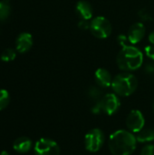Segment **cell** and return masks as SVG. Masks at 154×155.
<instances>
[{"mask_svg":"<svg viewBox=\"0 0 154 155\" xmlns=\"http://www.w3.org/2000/svg\"><path fill=\"white\" fill-rule=\"evenodd\" d=\"M136 137L128 131L119 130L109 138V150L113 155H131L136 149Z\"/></svg>","mask_w":154,"mask_h":155,"instance_id":"6da1fadb","label":"cell"},{"mask_svg":"<svg viewBox=\"0 0 154 155\" xmlns=\"http://www.w3.org/2000/svg\"><path fill=\"white\" fill-rule=\"evenodd\" d=\"M116 62L118 67L124 72L135 71L143 65V54L139 48L129 45L119 52Z\"/></svg>","mask_w":154,"mask_h":155,"instance_id":"7a4b0ae2","label":"cell"},{"mask_svg":"<svg viewBox=\"0 0 154 155\" xmlns=\"http://www.w3.org/2000/svg\"><path fill=\"white\" fill-rule=\"evenodd\" d=\"M138 87V80L134 74L125 72L117 74L112 83L114 93L120 96H129L133 94Z\"/></svg>","mask_w":154,"mask_h":155,"instance_id":"3957f363","label":"cell"},{"mask_svg":"<svg viewBox=\"0 0 154 155\" xmlns=\"http://www.w3.org/2000/svg\"><path fill=\"white\" fill-rule=\"evenodd\" d=\"M90 31L96 38L105 39L112 34V25L103 16H96L91 21Z\"/></svg>","mask_w":154,"mask_h":155,"instance_id":"277c9868","label":"cell"},{"mask_svg":"<svg viewBox=\"0 0 154 155\" xmlns=\"http://www.w3.org/2000/svg\"><path fill=\"white\" fill-rule=\"evenodd\" d=\"M104 143V134L102 130L94 128L90 130L84 136L85 149L90 153L98 152Z\"/></svg>","mask_w":154,"mask_h":155,"instance_id":"5b68a950","label":"cell"},{"mask_svg":"<svg viewBox=\"0 0 154 155\" xmlns=\"http://www.w3.org/2000/svg\"><path fill=\"white\" fill-rule=\"evenodd\" d=\"M35 155H59L60 147L56 142L48 138H41L34 144Z\"/></svg>","mask_w":154,"mask_h":155,"instance_id":"8992f818","label":"cell"},{"mask_svg":"<svg viewBox=\"0 0 154 155\" xmlns=\"http://www.w3.org/2000/svg\"><path fill=\"white\" fill-rule=\"evenodd\" d=\"M101 111L107 115H113L119 110L121 102L115 94H107L99 101Z\"/></svg>","mask_w":154,"mask_h":155,"instance_id":"52a82bcc","label":"cell"},{"mask_svg":"<svg viewBox=\"0 0 154 155\" xmlns=\"http://www.w3.org/2000/svg\"><path fill=\"white\" fill-rule=\"evenodd\" d=\"M144 117L141 111L139 110H133L130 112L126 118V126L130 132L133 133H139L144 127Z\"/></svg>","mask_w":154,"mask_h":155,"instance_id":"ba28073f","label":"cell"},{"mask_svg":"<svg viewBox=\"0 0 154 155\" xmlns=\"http://www.w3.org/2000/svg\"><path fill=\"white\" fill-rule=\"evenodd\" d=\"M145 35V26L143 23L137 22L131 25L128 30V39L130 44L136 45L143 40Z\"/></svg>","mask_w":154,"mask_h":155,"instance_id":"9c48e42d","label":"cell"},{"mask_svg":"<svg viewBox=\"0 0 154 155\" xmlns=\"http://www.w3.org/2000/svg\"><path fill=\"white\" fill-rule=\"evenodd\" d=\"M33 45V37L29 33H21L15 41V48L16 51L24 54L28 52Z\"/></svg>","mask_w":154,"mask_h":155,"instance_id":"30bf717a","label":"cell"},{"mask_svg":"<svg viewBox=\"0 0 154 155\" xmlns=\"http://www.w3.org/2000/svg\"><path fill=\"white\" fill-rule=\"evenodd\" d=\"M75 12L81 19L90 20L93 15V9L91 4L85 0H80L75 6Z\"/></svg>","mask_w":154,"mask_h":155,"instance_id":"8fae6325","label":"cell"},{"mask_svg":"<svg viewBox=\"0 0 154 155\" xmlns=\"http://www.w3.org/2000/svg\"><path fill=\"white\" fill-rule=\"evenodd\" d=\"M94 78L96 84L103 88H107L112 86L113 78L110 72L104 68H99L95 71Z\"/></svg>","mask_w":154,"mask_h":155,"instance_id":"7c38bea8","label":"cell"},{"mask_svg":"<svg viewBox=\"0 0 154 155\" xmlns=\"http://www.w3.org/2000/svg\"><path fill=\"white\" fill-rule=\"evenodd\" d=\"M13 148L15 152L19 153H28L32 148V141L25 136H22L17 138L13 144Z\"/></svg>","mask_w":154,"mask_h":155,"instance_id":"4fadbf2b","label":"cell"},{"mask_svg":"<svg viewBox=\"0 0 154 155\" xmlns=\"http://www.w3.org/2000/svg\"><path fill=\"white\" fill-rule=\"evenodd\" d=\"M136 140L139 143H150L154 141L153 128H143L136 134Z\"/></svg>","mask_w":154,"mask_h":155,"instance_id":"5bb4252c","label":"cell"},{"mask_svg":"<svg viewBox=\"0 0 154 155\" xmlns=\"http://www.w3.org/2000/svg\"><path fill=\"white\" fill-rule=\"evenodd\" d=\"M11 13V6L8 1H0V21H5L8 18Z\"/></svg>","mask_w":154,"mask_h":155,"instance_id":"9a60e30c","label":"cell"},{"mask_svg":"<svg viewBox=\"0 0 154 155\" xmlns=\"http://www.w3.org/2000/svg\"><path fill=\"white\" fill-rule=\"evenodd\" d=\"M86 94H87V96L90 99L97 102V101L101 100L100 97L102 95V92H101V90L98 87H96V86H91V87H89L87 89Z\"/></svg>","mask_w":154,"mask_h":155,"instance_id":"2e32d148","label":"cell"},{"mask_svg":"<svg viewBox=\"0 0 154 155\" xmlns=\"http://www.w3.org/2000/svg\"><path fill=\"white\" fill-rule=\"evenodd\" d=\"M10 103V96L6 90H0V111L5 109Z\"/></svg>","mask_w":154,"mask_h":155,"instance_id":"e0dca14e","label":"cell"},{"mask_svg":"<svg viewBox=\"0 0 154 155\" xmlns=\"http://www.w3.org/2000/svg\"><path fill=\"white\" fill-rule=\"evenodd\" d=\"M15 56H16L15 51L12 48H7L3 51L1 54V60L4 62H10L13 61L15 58Z\"/></svg>","mask_w":154,"mask_h":155,"instance_id":"ac0fdd59","label":"cell"},{"mask_svg":"<svg viewBox=\"0 0 154 155\" xmlns=\"http://www.w3.org/2000/svg\"><path fill=\"white\" fill-rule=\"evenodd\" d=\"M138 16L141 18V20L143 21H151L153 19L152 14L150 13V11L146 8H142L139 12H138Z\"/></svg>","mask_w":154,"mask_h":155,"instance_id":"d6986e66","label":"cell"},{"mask_svg":"<svg viewBox=\"0 0 154 155\" xmlns=\"http://www.w3.org/2000/svg\"><path fill=\"white\" fill-rule=\"evenodd\" d=\"M141 155H154L153 144H148L144 146L141 152Z\"/></svg>","mask_w":154,"mask_h":155,"instance_id":"ffe728a7","label":"cell"},{"mask_svg":"<svg viewBox=\"0 0 154 155\" xmlns=\"http://www.w3.org/2000/svg\"><path fill=\"white\" fill-rule=\"evenodd\" d=\"M144 51L146 53V55L152 59V61H154V45H149L147 46H145Z\"/></svg>","mask_w":154,"mask_h":155,"instance_id":"44dd1931","label":"cell"},{"mask_svg":"<svg viewBox=\"0 0 154 155\" xmlns=\"http://www.w3.org/2000/svg\"><path fill=\"white\" fill-rule=\"evenodd\" d=\"M90 24L91 22H89V20L80 19V21L78 22V27L81 30H90Z\"/></svg>","mask_w":154,"mask_h":155,"instance_id":"7402d4cb","label":"cell"},{"mask_svg":"<svg viewBox=\"0 0 154 155\" xmlns=\"http://www.w3.org/2000/svg\"><path fill=\"white\" fill-rule=\"evenodd\" d=\"M117 41L119 42V44L122 45V47H124L126 45H129V39H128V36L124 35H120L117 38Z\"/></svg>","mask_w":154,"mask_h":155,"instance_id":"603a6c76","label":"cell"},{"mask_svg":"<svg viewBox=\"0 0 154 155\" xmlns=\"http://www.w3.org/2000/svg\"><path fill=\"white\" fill-rule=\"evenodd\" d=\"M144 72L147 74L154 75V63H148L144 66Z\"/></svg>","mask_w":154,"mask_h":155,"instance_id":"cb8c5ba5","label":"cell"},{"mask_svg":"<svg viewBox=\"0 0 154 155\" xmlns=\"http://www.w3.org/2000/svg\"><path fill=\"white\" fill-rule=\"evenodd\" d=\"M148 39H149V42L151 43V45H154V31L153 32H152V33L149 35Z\"/></svg>","mask_w":154,"mask_h":155,"instance_id":"d4e9b609","label":"cell"},{"mask_svg":"<svg viewBox=\"0 0 154 155\" xmlns=\"http://www.w3.org/2000/svg\"><path fill=\"white\" fill-rule=\"evenodd\" d=\"M0 155H9V153H8L7 151H3Z\"/></svg>","mask_w":154,"mask_h":155,"instance_id":"484cf974","label":"cell"},{"mask_svg":"<svg viewBox=\"0 0 154 155\" xmlns=\"http://www.w3.org/2000/svg\"><path fill=\"white\" fill-rule=\"evenodd\" d=\"M152 107H153V111H154V101H153V104H152Z\"/></svg>","mask_w":154,"mask_h":155,"instance_id":"4316f807","label":"cell"}]
</instances>
